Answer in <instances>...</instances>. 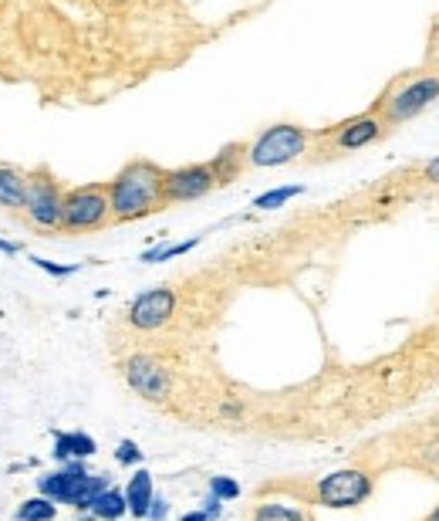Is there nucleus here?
<instances>
[{
    "label": "nucleus",
    "instance_id": "6e6552de",
    "mask_svg": "<svg viewBox=\"0 0 439 521\" xmlns=\"http://www.w3.org/2000/svg\"><path fill=\"white\" fill-rule=\"evenodd\" d=\"M372 494V481L369 474L362 471H335L328 478H321L318 484V501L325 508H355L362 505Z\"/></svg>",
    "mask_w": 439,
    "mask_h": 521
},
{
    "label": "nucleus",
    "instance_id": "f257e3e1",
    "mask_svg": "<svg viewBox=\"0 0 439 521\" xmlns=\"http://www.w3.org/2000/svg\"><path fill=\"white\" fill-rule=\"evenodd\" d=\"M163 176L166 170L159 163H149V160L125 163L122 170L105 183L115 224H132V220H142L156 214V210H163L166 207Z\"/></svg>",
    "mask_w": 439,
    "mask_h": 521
},
{
    "label": "nucleus",
    "instance_id": "39448f33",
    "mask_svg": "<svg viewBox=\"0 0 439 521\" xmlns=\"http://www.w3.org/2000/svg\"><path fill=\"white\" fill-rule=\"evenodd\" d=\"M112 224L109 190L105 183H82L65 190L61 200V234H92Z\"/></svg>",
    "mask_w": 439,
    "mask_h": 521
},
{
    "label": "nucleus",
    "instance_id": "9b49d317",
    "mask_svg": "<svg viewBox=\"0 0 439 521\" xmlns=\"http://www.w3.org/2000/svg\"><path fill=\"white\" fill-rule=\"evenodd\" d=\"M206 166L213 170L217 187H227V183L240 180L244 170H247V143H227L217 156H213V160H206Z\"/></svg>",
    "mask_w": 439,
    "mask_h": 521
},
{
    "label": "nucleus",
    "instance_id": "cd10ccee",
    "mask_svg": "<svg viewBox=\"0 0 439 521\" xmlns=\"http://www.w3.org/2000/svg\"><path fill=\"white\" fill-rule=\"evenodd\" d=\"M183 521H210L203 515V511H190V515H183Z\"/></svg>",
    "mask_w": 439,
    "mask_h": 521
},
{
    "label": "nucleus",
    "instance_id": "0eeeda50",
    "mask_svg": "<svg viewBox=\"0 0 439 521\" xmlns=\"http://www.w3.org/2000/svg\"><path fill=\"white\" fill-rule=\"evenodd\" d=\"M213 190H217V180H213V170L206 163L179 166V170H166V176H163L166 207H173V203L203 200L206 193H213Z\"/></svg>",
    "mask_w": 439,
    "mask_h": 521
},
{
    "label": "nucleus",
    "instance_id": "b1692460",
    "mask_svg": "<svg viewBox=\"0 0 439 521\" xmlns=\"http://www.w3.org/2000/svg\"><path fill=\"white\" fill-rule=\"evenodd\" d=\"M220 498H217V494H210V498H206V508H203V515L206 518H210V521H217L220 518Z\"/></svg>",
    "mask_w": 439,
    "mask_h": 521
},
{
    "label": "nucleus",
    "instance_id": "f3484780",
    "mask_svg": "<svg viewBox=\"0 0 439 521\" xmlns=\"http://www.w3.org/2000/svg\"><path fill=\"white\" fill-rule=\"evenodd\" d=\"M58 515V508H55V501H48V498H31V501H24L21 508H17V521H51Z\"/></svg>",
    "mask_w": 439,
    "mask_h": 521
},
{
    "label": "nucleus",
    "instance_id": "4468645a",
    "mask_svg": "<svg viewBox=\"0 0 439 521\" xmlns=\"http://www.w3.org/2000/svg\"><path fill=\"white\" fill-rule=\"evenodd\" d=\"M95 440L88 434H58L55 437V457L58 461H85L95 454Z\"/></svg>",
    "mask_w": 439,
    "mask_h": 521
},
{
    "label": "nucleus",
    "instance_id": "ddd939ff",
    "mask_svg": "<svg viewBox=\"0 0 439 521\" xmlns=\"http://www.w3.org/2000/svg\"><path fill=\"white\" fill-rule=\"evenodd\" d=\"M152 498H156V494H152V474L136 471L132 474V481H129V488H125V505H129V511L136 518H146Z\"/></svg>",
    "mask_w": 439,
    "mask_h": 521
},
{
    "label": "nucleus",
    "instance_id": "bb28decb",
    "mask_svg": "<svg viewBox=\"0 0 439 521\" xmlns=\"http://www.w3.org/2000/svg\"><path fill=\"white\" fill-rule=\"evenodd\" d=\"M433 72H439V31H436V41H433Z\"/></svg>",
    "mask_w": 439,
    "mask_h": 521
},
{
    "label": "nucleus",
    "instance_id": "4be33fe9",
    "mask_svg": "<svg viewBox=\"0 0 439 521\" xmlns=\"http://www.w3.org/2000/svg\"><path fill=\"white\" fill-rule=\"evenodd\" d=\"M115 461H119V464H139L142 461V450L132 444V440H122L119 450H115Z\"/></svg>",
    "mask_w": 439,
    "mask_h": 521
},
{
    "label": "nucleus",
    "instance_id": "f03ea898",
    "mask_svg": "<svg viewBox=\"0 0 439 521\" xmlns=\"http://www.w3.org/2000/svg\"><path fill=\"white\" fill-rule=\"evenodd\" d=\"M436 102H439V72L423 68V72H406L392 78L389 88L375 99L372 112L382 119L385 132H389L419 119L426 109H433Z\"/></svg>",
    "mask_w": 439,
    "mask_h": 521
},
{
    "label": "nucleus",
    "instance_id": "7ed1b4c3",
    "mask_svg": "<svg viewBox=\"0 0 439 521\" xmlns=\"http://www.w3.org/2000/svg\"><path fill=\"white\" fill-rule=\"evenodd\" d=\"M311 143H315V132L294 122L267 126L254 143H247V170H277V166L298 163Z\"/></svg>",
    "mask_w": 439,
    "mask_h": 521
},
{
    "label": "nucleus",
    "instance_id": "9d476101",
    "mask_svg": "<svg viewBox=\"0 0 439 521\" xmlns=\"http://www.w3.org/2000/svg\"><path fill=\"white\" fill-rule=\"evenodd\" d=\"M125 379L139 396L146 400H163L169 393V376L159 369V362H152L149 356H132L125 362Z\"/></svg>",
    "mask_w": 439,
    "mask_h": 521
},
{
    "label": "nucleus",
    "instance_id": "c756f323",
    "mask_svg": "<svg viewBox=\"0 0 439 521\" xmlns=\"http://www.w3.org/2000/svg\"><path fill=\"white\" fill-rule=\"evenodd\" d=\"M119 521H122V518H119Z\"/></svg>",
    "mask_w": 439,
    "mask_h": 521
},
{
    "label": "nucleus",
    "instance_id": "423d86ee",
    "mask_svg": "<svg viewBox=\"0 0 439 521\" xmlns=\"http://www.w3.org/2000/svg\"><path fill=\"white\" fill-rule=\"evenodd\" d=\"M61 200H65V187L51 176V170H28V190H24V207L21 217L28 220L34 231L41 234H58L61 231Z\"/></svg>",
    "mask_w": 439,
    "mask_h": 521
},
{
    "label": "nucleus",
    "instance_id": "1a4fd4ad",
    "mask_svg": "<svg viewBox=\"0 0 439 521\" xmlns=\"http://www.w3.org/2000/svg\"><path fill=\"white\" fill-rule=\"evenodd\" d=\"M173 308H176V295L169 288L142 291V295L129 308V322L136 325V329H142V332H152V329H159V325L169 322Z\"/></svg>",
    "mask_w": 439,
    "mask_h": 521
},
{
    "label": "nucleus",
    "instance_id": "5701e85b",
    "mask_svg": "<svg viewBox=\"0 0 439 521\" xmlns=\"http://www.w3.org/2000/svg\"><path fill=\"white\" fill-rule=\"evenodd\" d=\"M166 511H169V505H166L163 498H152V501H149L146 518H149V521H163V518H166Z\"/></svg>",
    "mask_w": 439,
    "mask_h": 521
},
{
    "label": "nucleus",
    "instance_id": "dca6fc26",
    "mask_svg": "<svg viewBox=\"0 0 439 521\" xmlns=\"http://www.w3.org/2000/svg\"><path fill=\"white\" fill-rule=\"evenodd\" d=\"M301 193H304L301 183H291V187H274V190L261 193V197L254 200V207L257 210H277V207H284V203H291L294 197H301Z\"/></svg>",
    "mask_w": 439,
    "mask_h": 521
},
{
    "label": "nucleus",
    "instance_id": "aec40b11",
    "mask_svg": "<svg viewBox=\"0 0 439 521\" xmlns=\"http://www.w3.org/2000/svg\"><path fill=\"white\" fill-rule=\"evenodd\" d=\"M31 264L38 271H44V275H51V278H71V275H78V264H55V261H48V258H31Z\"/></svg>",
    "mask_w": 439,
    "mask_h": 521
},
{
    "label": "nucleus",
    "instance_id": "6ab92c4d",
    "mask_svg": "<svg viewBox=\"0 0 439 521\" xmlns=\"http://www.w3.org/2000/svg\"><path fill=\"white\" fill-rule=\"evenodd\" d=\"M254 521H308L298 508L288 505H261L254 511Z\"/></svg>",
    "mask_w": 439,
    "mask_h": 521
},
{
    "label": "nucleus",
    "instance_id": "20e7f679",
    "mask_svg": "<svg viewBox=\"0 0 439 521\" xmlns=\"http://www.w3.org/2000/svg\"><path fill=\"white\" fill-rule=\"evenodd\" d=\"M385 136V126L375 112H362V116H352L338 126H328V129H318L315 132V149H311V160L321 163V160H338V156H348V153H358V149L379 143Z\"/></svg>",
    "mask_w": 439,
    "mask_h": 521
},
{
    "label": "nucleus",
    "instance_id": "a211bd4d",
    "mask_svg": "<svg viewBox=\"0 0 439 521\" xmlns=\"http://www.w3.org/2000/svg\"><path fill=\"white\" fill-rule=\"evenodd\" d=\"M196 244H200V237H190V241H179V244H166V247H152V251L142 254V261L146 264L173 261V258H179V254H190Z\"/></svg>",
    "mask_w": 439,
    "mask_h": 521
},
{
    "label": "nucleus",
    "instance_id": "393cba45",
    "mask_svg": "<svg viewBox=\"0 0 439 521\" xmlns=\"http://www.w3.org/2000/svg\"><path fill=\"white\" fill-rule=\"evenodd\" d=\"M423 173H426V180H429V183H439V156H436V160H429V163H426V170H423Z\"/></svg>",
    "mask_w": 439,
    "mask_h": 521
},
{
    "label": "nucleus",
    "instance_id": "f8f14e48",
    "mask_svg": "<svg viewBox=\"0 0 439 521\" xmlns=\"http://www.w3.org/2000/svg\"><path fill=\"white\" fill-rule=\"evenodd\" d=\"M24 190H28V170L14 163H0V207L21 214Z\"/></svg>",
    "mask_w": 439,
    "mask_h": 521
},
{
    "label": "nucleus",
    "instance_id": "a878e982",
    "mask_svg": "<svg viewBox=\"0 0 439 521\" xmlns=\"http://www.w3.org/2000/svg\"><path fill=\"white\" fill-rule=\"evenodd\" d=\"M0 254H21V244H14V241H0Z\"/></svg>",
    "mask_w": 439,
    "mask_h": 521
},
{
    "label": "nucleus",
    "instance_id": "2eb2a0df",
    "mask_svg": "<svg viewBox=\"0 0 439 521\" xmlns=\"http://www.w3.org/2000/svg\"><path fill=\"white\" fill-rule=\"evenodd\" d=\"M125 511H129V505H125V494L105 488V491L92 501L88 515H92V518H102V521H119V518L125 515Z\"/></svg>",
    "mask_w": 439,
    "mask_h": 521
},
{
    "label": "nucleus",
    "instance_id": "c85d7f7f",
    "mask_svg": "<svg viewBox=\"0 0 439 521\" xmlns=\"http://www.w3.org/2000/svg\"><path fill=\"white\" fill-rule=\"evenodd\" d=\"M429 521H439V508L433 511V518H429Z\"/></svg>",
    "mask_w": 439,
    "mask_h": 521
},
{
    "label": "nucleus",
    "instance_id": "412c9836",
    "mask_svg": "<svg viewBox=\"0 0 439 521\" xmlns=\"http://www.w3.org/2000/svg\"><path fill=\"white\" fill-rule=\"evenodd\" d=\"M210 494H217L220 501H234L240 498V484L230 478H210Z\"/></svg>",
    "mask_w": 439,
    "mask_h": 521
}]
</instances>
